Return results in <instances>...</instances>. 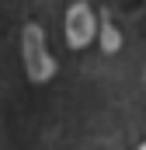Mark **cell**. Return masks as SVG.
Wrapping results in <instances>:
<instances>
[{
    "mask_svg": "<svg viewBox=\"0 0 146 150\" xmlns=\"http://www.w3.org/2000/svg\"><path fill=\"white\" fill-rule=\"evenodd\" d=\"M25 67H28V77L32 80H49L52 77V56H49V45H45V35L38 25H28L25 28Z\"/></svg>",
    "mask_w": 146,
    "mask_h": 150,
    "instance_id": "6da1fadb",
    "label": "cell"
},
{
    "mask_svg": "<svg viewBox=\"0 0 146 150\" xmlns=\"http://www.w3.org/2000/svg\"><path fill=\"white\" fill-rule=\"evenodd\" d=\"M94 35H98L94 11L87 4H73L70 11H66V42H70L73 49H84V45L94 42Z\"/></svg>",
    "mask_w": 146,
    "mask_h": 150,
    "instance_id": "7a4b0ae2",
    "label": "cell"
},
{
    "mask_svg": "<svg viewBox=\"0 0 146 150\" xmlns=\"http://www.w3.org/2000/svg\"><path fill=\"white\" fill-rule=\"evenodd\" d=\"M105 45H108V49H115V45H118V32H111L108 25H105Z\"/></svg>",
    "mask_w": 146,
    "mask_h": 150,
    "instance_id": "3957f363",
    "label": "cell"
}]
</instances>
